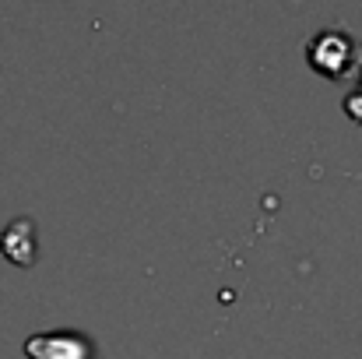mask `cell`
Listing matches in <instances>:
<instances>
[{
  "instance_id": "cell-1",
  "label": "cell",
  "mask_w": 362,
  "mask_h": 359,
  "mask_svg": "<svg viewBox=\"0 0 362 359\" xmlns=\"http://www.w3.org/2000/svg\"><path fill=\"white\" fill-rule=\"evenodd\" d=\"M306 53H310L313 71H320L327 78H341V74H349V67L356 60V42L345 32H320Z\"/></svg>"
},
{
  "instance_id": "cell-2",
  "label": "cell",
  "mask_w": 362,
  "mask_h": 359,
  "mask_svg": "<svg viewBox=\"0 0 362 359\" xmlns=\"http://www.w3.org/2000/svg\"><path fill=\"white\" fill-rule=\"evenodd\" d=\"M28 359H92V342L74 331H39L25 342Z\"/></svg>"
},
{
  "instance_id": "cell-3",
  "label": "cell",
  "mask_w": 362,
  "mask_h": 359,
  "mask_svg": "<svg viewBox=\"0 0 362 359\" xmlns=\"http://www.w3.org/2000/svg\"><path fill=\"white\" fill-rule=\"evenodd\" d=\"M0 250H4L7 261L28 268L35 261V229H32V222L28 219H18L14 226H7L4 237H0Z\"/></svg>"
}]
</instances>
